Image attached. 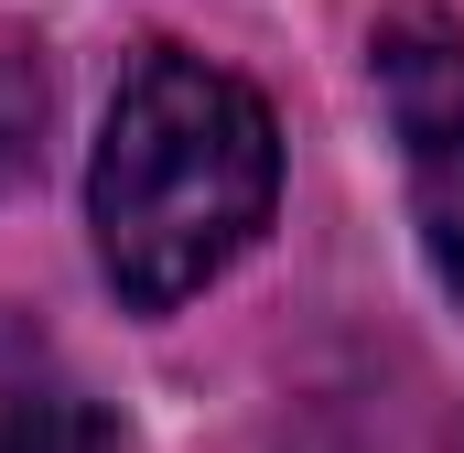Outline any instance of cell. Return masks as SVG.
Masks as SVG:
<instances>
[{"label":"cell","mask_w":464,"mask_h":453,"mask_svg":"<svg viewBox=\"0 0 464 453\" xmlns=\"http://www.w3.org/2000/svg\"><path fill=\"white\" fill-rule=\"evenodd\" d=\"M270 195H281V140L237 76H217L206 54H140L119 76L98 173H87V217H98L109 281L140 313L206 292L259 237Z\"/></svg>","instance_id":"1"},{"label":"cell","mask_w":464,"mask_h":453,"mask_svg":"<svg viewBox=\"0 0 464 453\" xmlns=\"http://www.w3.org/2000/svg\"><path fill=\"white\" fill-rule=\"evenodd\" d=\"M33 151H44V65L22 33H0V195L33 173Z\"/></svg>","instance_id":"4"},{"label":"cell","mask_w":464,"mask_h":453,"mask_svg":"<svg viewBox=\"0 0 464 453\" xmlns=\"http://www.w3.org/2000/svg\"><path fill=\"white\" fill-rule=\"evenodd\" d=\"M0 453H119V421L87 389L22 378V389H0Z\"/></svg>","instance_id":"3"},{"label":"cell","mask_w":464,"mask_h":453,"mask_svg":"<svg viewBox=\"0 0 464 453\" xmlns=\"http://www.w3.org/2000/svg\"><path fill=\"white\" fill-rule=\"evenodd\" d=\"M378 87H389L400 140H411V206H421V237H432L443 281L464 292V33L421 22V11L389 22Z\"/></svg>","instance_id":"2"}]
</instances>
